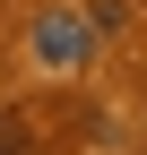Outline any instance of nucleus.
Masks as SVG:
<instances>
[{
    "label": "nucleus",
    "mask_w": 147,
    "mask_h": 155,
    "mask_svg": "<svg viewBox=\"0 0 147 155\" xmlns=\"http://www.w3.org/2000/svg\"><path fill=\"white\" fill-rule=\"evenodd\" d=\"M0 155H43L35 147V121H0Z\"/></svg>",
    "instance_id": "f03ea898"
},
{
    "label": "nucleus",
    "mask_w": 147,
    "mask_h": 155,
    "mask_svg": "<svg viewBox=\"0 0 147 155\" xmlns=\"http://www.w3.org/2000/svg\"><path fill=\"white\" fill-rule=\"evenodd\" d=\"M87 52H95V17H69V9L35 17V61L43 69H78Z\"/></svg>",
    "instance_id": "f257e3e1"
}]
</instances>
